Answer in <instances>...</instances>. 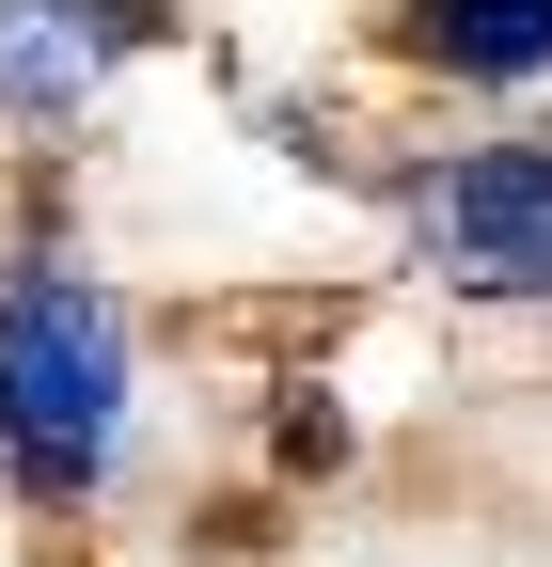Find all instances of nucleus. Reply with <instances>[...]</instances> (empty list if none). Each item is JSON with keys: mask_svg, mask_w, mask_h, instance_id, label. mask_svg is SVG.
I'll use <instances>...</instances> for the list:
<instances>
[{"mask_svg": "<svg viewBox=\"0 0 552 567\" xmlns=\"http://www.w3.org/2000/svg\"><path fill=\"white\" fill-rule=\"evenodd\" d=\"M126 473V300L80 237L0 252V488L32 520H95Z\"/></svg>", "mask_w": 552, "mask_h": 567, "instance_id": "nucleus-1", "label": "nucleus"}, {"mask_svg": "<svg viewBox=\"0 0 552 567\" xmlns=\"http://www.w3.org/2000/svg\"><path fill=\"white\" fill-rule=\"evenodd\" d=\"M395 237L442 300L552 316V142H442L395 174Z\"/></svg>", "mask_w": 552, "mask_h": 567, "instance_id": "nucleus-2", "label": "nucleus"}, {"mask_svg": "<svg viewBox=\"0 0 552 567\" xmlns=\"http://www.w3.org/2000/svg\"><path fill=\"white\" fill-rule=\"evenodd\" d=\"M159 32H174V0H0V126L63 142Z\"/></svg>", "mask_w": 552, "mask_h": 567, "instance_id": "nucleus-3", "label": "nucleus"}, {"mask_svg": "<svg viewBox=\"0 0 552 567\" xmlns=\"http://www.w3.org/2000/svg\"><path fill=\"white\" fill-rule=\"evenodd\" d=\"M379 48L458 95H536L552 80V0H379Z\"/></svg>", "mask_w": 552, "mask_h": 567, "instance_id": "nucleus-4", "label": "nucleus"}]
</instances>
